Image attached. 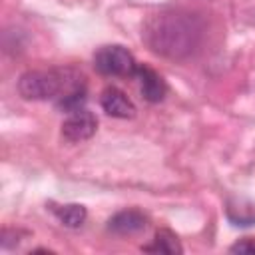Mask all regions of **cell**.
Here are the masks:
<instances>
[{"instance_id": "obj_9", "label": "cell", "mask_w": 255, "mask_h": 255, "mask_svg": "<svg viewBox=\"0 0 255 255\" xmlns=\"http://www.w3.org/2000/svg\"><path fill=\"white\" fill-rule=\"evenodd\" d=\"M50 209H52V213L60 219V223H64L66 227H72V229L84 225V221H86V217H88L86 207L80 205V203H64V205L50 203Z\"/></svg>"}, {"instance_id": "obj_1", "label": "cell", "mask_w": 255, "mask_h": 255, "mask_svg": "<svg viewBox=\"0 0 255 255\" xmlns=\"http://www.w3.org/2000/svg\"><path fill=\"white\" fill-rule=\"evenodd\" d=\"M201 38L197 18L183 12H163L151 16L143 28V40L151 52L167 58L189 56Z\"/></svg>"}, {"instance_id": "obj_2", "label": "cell", "mask_w": 255, "mask_h": 255, "mask_svg": "<svg viewBox=\"0 0 255 255\" xmlns=\"http://www.w3.org/2000/svg\"><path fill=\"white\" fill-rule=\"evenodd\" d=\"M66 72L62 70H30L18 80V94L24 100H50L64 92Z\"/></svg>"}, {"instance_id": "obj_10", "label": "cell", "mask_w": 255, "mask_h": 255, "mask_svg": "<svg viewBox=\"0 0 255 255\" xmlns=\"http://www.w3.org/2000/svg\"><path fill=\"white\" fill-rule=\"evenodd\" d=\"M86 104V86L84 84H76L72 86L68 92H64L58 100V108L64 110V112H76V110H82Z\"/></svg>"}, {"instance_id": "obj_7", "label": "cell", "mask_w": 255, "mask_h": 255, "mask_svg": "<svg viewBox=\"0 0 255 255\" xmlns=\"http://www.w3.org/2000/svg\"><path fill=\"white\" fill-rule=\"evenodd\" d=\"M135 78L139 80V92H141V98L145 102L157 104V102H161L165 98L167 84L155 70H151L149 66H137Z\"/></svg>"}, {"instance_id": "obj_5", "label": "cell", "mask_w": 255, "mask_h": 255, "mask_svg": "<svg viewBox=\"0 0 255 255\" xmlns=\"http://www.w3.org/2000/svg\"><path fill=\"white\" fill-rule=\"evenodd\" d=\"M100 104H102V110L112 116V118H120V120H129L135 116V106L133 102L116 86H108L104 92H102V98H100Z\"/></svg>"}, {"instance_id": "obj_8", "label": "cell", "mask_w": 255, "mask_h": 255, "mask_svg": "<svg viewBox=\"0 0 255 255\" xmlns=\"http://www.w3.org/2000/svg\"><path fill=\"white\" fill-rule=\"evenodd\" d=\"M141 249L147 251V253H165V255L183 253V247H181L177 235L173 231H169V229H157L153 241L149 245H143Z\"/></svg>"}, {"instance_id": "obj_11", "label": "cell", "mask_w": 255, "mask_h": 255, "mask_svg": "<svg viewBox=\"0 0 255 255\" xmlns=\"http://www.w3.org/2000/svg\"><path fill=\"white\" fill-rule=\"evenodd\" d=\"M229 251H231V253H245V255L255 253V239H251V237L239 239V241H235V243L229 247Z\"/></svg>"}, {"instance_id": "obj_3", "label": "cell", "mask_w": 255, "mask_h": 255, "mask_svg": "<svg viewBox=\"0 0 255 255\" xmlns=\"http://www.w3.org/2000/svg\"><path fill=\"white\" fill-rule=\"evenodd\" d=\"M137 62L131 56V52L124 46L112 44V46H102L94 54V68L104 74V76H124L131 78L137 72Z\"/></svg>"}, {"instance_id": "obj_6", "label": "cell", "mask_w": 255, "mask_h": 255, "mask_svg": "<svg viewBox=\"0 0 255 255\" xmlns=\"http://www.w3.org/2000/svg\"><path fill=\"white\" fill-rule=\"evenodd\" d=\"M106 227L114 235H135L147 227V217L139 209H124L112 215Z\"/></svg>"}, {"instance_id": "obj_4", "label": "cell", "mask_w": 255, "mask_h": 255, "mask_svg": "<svg viewBox=\"0 0 255 255\" xmlns=\"http://www.w3.org/2000/svg\"><path fill=\"white\" fill-rule=\"evenodd\" d=\"M96 129H98V118L86 108L72 112L62 122V137L70 143L90 139L96 133Z\"/></svg>"}]
</instances>
